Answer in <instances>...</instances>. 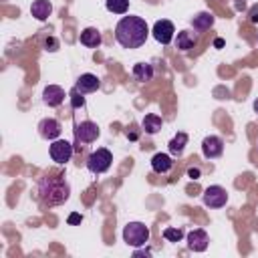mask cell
Wrapping results in <instances>:
<instances>
[{
	"mask_svg": "<svg viewBox=\"0 0 258 258\" xmlns=\"http://www.w3.org/2000/svg\"><path fill=\"white\" fill-rule=\"evenodd\" d=\"M149 36V26L141 16H123L115 26V40L123 48H139Z\"/></svg>",
	"mask_w": 258,
	"mask_h": 258,
	"instance_id": "obj_1",
	"label": "cell"
},
{
	"mask_svg": "<svg viewBox=\"0 0 258 258\" xmlns=\"http://www.w3.org/2000/svg\"><path fill=\"white\" fill-rule=\"evenodd\" d=\"M36 194L44 206H58L69 200L71 187L62 175H44L36 185Z\"/></svg>",
	"mask_w": 258,
	"mask_h": 258,
	"instance_id": "obj_2",
	"label": "cell"
},
{
	"mask_svg": "<svg viewBox=\"0 0 258 258\" xmlns=\"http://www.w3.org/2000/svg\"><path fill=\"white\" fill-rule=\"evenodd\" d=\"M123 240L127 246H133V248L145 246L149 242V228L141 222H129L123 228Z\"/></svg>",
	"mask_w": 258,
	"mask_h": 258,
	"instance_id": "obj_3",
	"label": "cell"
},
{
	"mask_svg": "<svg viewBox=\"0 0 258 258\" xmlns=\"http://www.w3.org/2000/svg\"><path fill=\"white\" fill-rule=\"evenodd\" d=\"M111 163H113V153L109 151V149H105V147H99V149H95L89 157H87V169L91 171V173H105L109 167H111Z\"/></svg>",
	"mask_w": 258,
	"mask_h": 258,
	"instance_id": "obj_4",
	"label": "cell"
},
{
	"mask_svg": "<svg viewBox=\"0 0 258 258\" xmlns=\"http://www.w3.org/2000/svg\"><path fill=\"white\" fill-rule=\"evenodd\" d=\"M48 153H50V159L56 161V163H67L71 161L73 157V145L67 141V139H54L48 147Z\"/></svg>",
	"mask_w": 258,
	"mask_h": 258,
	"instance_id": "obj_5",
	"label": "cell"
},
{
	"mask_svg": "<svg viewBox=\"0 0 258 258\" xmlns=\"http://www.w3.org/2000/svg\"><path fill=\"white\" fill-rule=\"evenodd\" d=\"M75 137L81 143H93L99 137V125L93 121H81L75 123Z\"/></svg>",
	"mask_w": 258,
	"mask_h": 258,
	"instance_id": "obj_6",
	"label": "cell"
},
{
	"mask_svg": "<svg viewBox=\"0 0 258 258\" xmlns=\"http://www.w3.org/2000/svg\"><path fill=\"white\" fill-rule=\"evenodd\" d=\"M228 202V194L222 185H210L204 189V204L208 208H222Z\"/></svg>",
	"mask_w": 258,
	"mask_h": 258,
	"instance_id": "obj_7",
	"label": "cell"
},
{
	"mask_svg": "<svg viewBox=\"0 0 258 258\" xmlns=\"http://www.w3.org/2000/svg\"><path fill=\"white\" fill-rule=\"evenodd\" d=\"M151 34H153V38L157 40V42H161V44H169L171 40H173V34H175V28H173V22H169V20H157L155 24H153V28H151Z\"/></svg>",
	"mask_w": 258,
	"mask_h": 258,
	"instance_id": "obj_8",
	"label": "cell"
},
{
	"mask_svg": "<svg viewBox=\"0 0 258 258\" xmlns=\"http://www.w3.org/2000/svg\"><path fill=\"white\" fill-rule=\"evenodd\" d=\"M222 151H224V141H222V137H218V135H208V137H204V141H202V153H204V157L216 159V157L222 155Z\"/></svg>",
	"mask_w": 258,
	"mask_h": 258,
	"instance_id": "obj_9",
	"label": "cell"
},
{
	"mask_svg": "<svg viewBox=\"0 0 258 258\" xmlns=\"http://www.w3.org/2000/svg\"><path fill=\"white\" fill-rule=\"evenodd\" d=\"M210 244V238H208V232L202 230V228H196L191 232H187V248L194 250V252H204Z\"/></svg>",
	"mask_w": 258,
	"mask_h": 258,
	"instance_id": "obj_10",
	"label": "cell"
},
{
	"mask_svg": "<svg viewBox=\"0 0 258 258\" xmlns=\"http://www.w3.org/2000/svg\"><path fill=\"white\" fill-rule=\"evenodd\" d=\"M60 123L56 121V119H42L40 123H38V133H40V137L42 139H48V141H54V139H58V135H60Z\"/></svg>",
	"mask_w": 258,
	"mask_h": 258,
	"instance_id": "obj_11",
	"label": "cell"
},
{
	"mask_svg": "<svg viewBox=\"0 0 258 258\" xmlns=\"http://www.w3.org/2000/svg\"><path fill=\"white\" fill-rule=\"evenodd\" d=\"M64 89L62 87H58V85H48V87H44V91H42V101L48 105V107H58L62 101H64Z\"/></svg>",
	"mask_w": 258,
	"mask_h": 258,
	"instance_id": "obj_12",
	"label": "cell"
},
{
	"mask_svg": "<svg viewBox=\"0 0 258 258\" xmlns=\"http://www.w3.org/2000/svg\"><path fill=\"white\" fill-rule=\"evenodd\" d=\"M99 79L95 77V75H91V73H85V75H81L79 79H77V83H75V89L77 91H81L83 95L85 93H93V91H97L99 89Z\"/></svg>",
	"mask_w": 258,
	"mask_h": 258,
	"instance_id": "obj_13",
	"label": "cell"
},
{
	"mask_svg": "<svg viewBox=\"0 0 258 258\" xmlns=\"http://www.w3.org/2000/svg\"><path fill=\"white\" fill-rule=\"evenodd\" d=\"M171 167H173V161L167 153H155L151 157V169L155 173H167Z\"/></svg>",
	"mask_w": 258,
	"mask_h": 258,
	"instance_id": "obj_14",
	"label": "cell"
},
{
	"mask_svg": "<svg viewBox=\"0 0 258 258\" xmlns=\"http://www.w3.org/2000/svg\"><path fill=\"white\" fill-rule=\"evenodd\" d=\"M52 12V4L48 0H34L32 6H30V14L36 18V20H46Z\"/></svg>",
	"mask_w": 258,
	"mask_h": 258,
	"instance_id": "obj_15",
	"label": "cell"
},
{
	"mask_svg": "<svg viewBox=\"0 0 258 258\" xmlns=\"http://www.w3.org/2000/svg\"><path fill=\"white\" fill-rule=\"evenodd\" d=\"M79 40H81V44H85V46H89V48H97V46L101 44V32H99L97 28L89 26V28H85V30L81 32Z\"/></svg>",
	"mask_w": 258,
	"mask_h": 258,
	"instance_id": "obj_16",
	"label": "cell"
},
{
	"mask_svg": "<svg viewBox=\"0 0 258 258\" xmlns=\"http://www.w3.org/2000/svg\"><path fill=\"white\" fill-rule=\"evenodd\" d=\"M198 44V34H194L191 30H181L177 32V38H175V46L179 50H189Z\"/></svg>",
	"mask_w": 258,
	"mask_h": 258,
	"instance_id": "obj_17",
	"label": "cell"
},
{
	"mask_svg": "<svg viewBox=\"0 0 258 258\" xmlns=\"http://www.w3.org/2000/svg\"><path fill=\"white\" fill-rule=\"evenodd\" d=\"M133 79L139 83H147L153 79V67L149 62H137L133 64Z\"/></svg>",
	"mask_w": 258,
	"mask_h": 258,
	"instance_id": "obj_18",
	"label": "cell"
},
{
	"mask_svg": "<svg viewBox=\"0 0 258 258\" xmlns=\"http://www.w3.org/2000/svg\"><path fill=\"white\" fill-rule=\"evenodd\" d=\"M161 125H163V121H161V117H159V115H155V113L145 115V117H143V121H141L143 131H145V133H149V135H155V133L161 129Z\"/></svg>",
	"mask_w": 258,
	"mask_h": 258,
	"instance_id": "obj_19",
	"label": "cell"
},
{
	"mask_svg": "<svg viewBox=\"0 0 258 258\" xmlns=\"http://www.w3.org/2000/svg\"><path fill=\"white\" fill-rule=\"evenodd\" d=\"M185 143H187V133H183V131L175 133V135L171 137V141L167 143L169 153H171V155H181L183 149H185Z\"/></svg>",
	"mask_w": 258,
	"mask_h": 258,
	"instance_id": "obj_20",
	"label": "cell"
},
{
	"mask_svg": "<svg viewBox=\"0 0 258 258\" xmlns=\"http://www.w3.org/2000/svg\"><path fill=\"white\" fill-rule=\"evenodd\" d=\"M191 24H194L196 30H208V28L214 24V16H212L210 12H200V14L194 16Z\"/></svg>",
	"mask_w": 258,
	"mask_h": 258,
	"instance_id": "obj_21",
	"label": "cell"
},
{
	"mask_svg": "<svg viewBox=\"0 0 258 258\" xmlns=\"http://www.w3.org/2000/svg\"><path fill=\"white\" fill-rule=\"evenodd\" d=\"M105 6L113 14H125L129 8V0H105Z\"/></svg>",
	"mask_w": 258,
	"mask_h": 258,
	"instance_id": "obj_22",
	"label": "cell"
},
{
	"mask_svg": "<svg viewBox=\"0 0 258 258\" xmlns=\"http://www.w3.org/2000/svg\"><path fill=\"white\" fill-rule=\"evenodd\" d=\"M163 238L169 240V242H179L183 238V230H179V228H165L163 230Z\"/></svg>",
	"mask_w": 258,
	"mask_h": 258,
	"instance_id": "obj_23",
	"label": "cell"
},
{
	"mask_svg": "<svg viewBox=\"0 0 258 258\" xmlns=\"http://www.w3.org/2000/svg\"><path fill=\"white\" fill-rule=\"evenodd\" d=\"M71 105H73V109H79V107L85 105V97H83L81 91H77V89L71 91Z\"/></svg>",
	"mask_w": 258,
	"mask_h": 258,
	"instance_id": "obj_24",
	"label": "cell"
},
{
	"mask_svg": "<svg viewBox=\"0 0 258 258\" xmlns=\"http://www.w3.org/2000/svg\"><path fill=\"white\" fill-rule=\"evenodd\" d=\"M250 22H254V24H258V4H254L252 8H250Z\"/></svg>",
	"mask_w": 258,
	"mask_h": 258,
	"instance_id": "obj_25",
	"label": "cell"
},
{
	"mask_svg": "<svg viewBox=\"0 0 258 258\" xmlns=\"http://www.w3.org/2000/svg\"><path fill=\"white\" fill-rule=\"evenodd\" d=\"M44 46H46V50H56L58 48V42L54 38H46L44 40Z\"/></svg>",
	"mask_w": 258,
	"mask_h": 258,
	"instance_id": "obj_26",
	"label": "cell"
},
{
	"mask_svg": "<svg viewBox=\"0 0 258 258\" xmlns=\"http://www.w3.org/2000/svg\"><path fill=\"white\" fill-rule=\"evenodd\" d=\"M81 220H83V216H81V214H77V212H73V214L67 218V222H69V224H81Z\"/></svg>",
	"mask_w": 258,
	"mask_h": 258,
	"instance_id": "obj_27",
	"label": "cell"
},
{
	"mask_svg": "<svg viewBox=\"0 0 258 258\" xmlns=\"http://www.w3.org/2000/svg\"><path fill=\"white\" fill-rule=\"evenodd\" d=\"M187 175H189L191 179H198V177H200V169H198V167H189V169H187Z\"/></svg>",
	"mask_w": 258,
	"mask_h": 258,
	"instance_id": "obj_28",
	"label": "cell"
},
{
	"mask_svg": "<svg viewBox=\"0 0 258 258\" xmlns=\"http://www.w3.org/2000/svg\"><path fill=\"white\" fill-rule=\"evenodd\" d=\"M133 254H135V256H143V254H145V256H149V254H151V250H147V248H145V250H135Z\"/></svg>",
	"mask_w": 258,
	"mask_h": 258,
	"instance_id": "obj_29",
	"label": "cell"
},
{
	"mask_svg": "<svg viewBox=\"0 0 258 258\" xmlns=\"http://www.w3.org/2000/svg\"><path fill=\"white\" fill-rule=\"evenodd\" d=\"M214 46H218V48L224 46V40H222V38H216V40H214Z\"/></svg>",
	"mask_w": 258,
	"mask_h": 258,
	"instance_id": "obj_30",
	"label": "cell"
},
{
	"mask_svg": "<svg viewBox=\"0 0 258 258\" xmlns=\"http://www.w3.org/2000/svg\"><path fill=\"white\" fill-rule=\"evenodd\" d=\"M254 111H256V113H258V99H256V101H254Z\"/></svg>",
	"mask_w": 258,
	"mask_h": 258,
	"instance_id": "obj_31",
	"label": "cell"
}]
</instances>
